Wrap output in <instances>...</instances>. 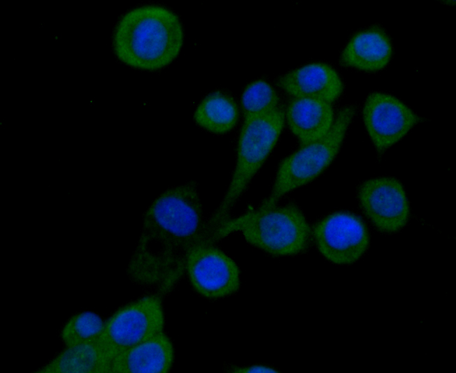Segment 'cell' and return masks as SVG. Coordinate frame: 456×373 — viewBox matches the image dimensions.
<instances>
[{
  "label": "cell",
  "mask_w": 456,
  "mask_h": 373,
  "mask_svg": "<svg viewBox=\"0 0 456 373\" xmlns=\"http://www.w3.org/2000/svg\"><path fill=\"white\" fill-rule=\"evenodd\" d=\"M238 119V109L234 98L219 91L205 96L194 113V119L199 126L218 134L233 129Z\"/></svg>",
  "instance_id": "obj_16"
},
{
  "label": "cell",
  "mask_w": 456,
  "mask_h": 373,
  "mask_svg": "<svg viewBox=\"0 0 456 373\" xmlns=\"http://www.w3.org/2000/svg\"><path fill=\"white\" fill-rule=\"evenodd\" d=\"M104 322L96 314L85 312L72 316L64 326L61 337L66 346H71L99 339Z\"/></svg>",
  "instance_id": "obj_18"
},
{
  "label": "cell",
  "mask_w": 456,
  "mask_h": 373,
  "mask_svg": "<svg viewBox=\"0 0 456 373\" xmlns=\"http://www.w3.org/2000/svg\"><path fill=\"white\" fill-rule=\"evenodd\" d=\"M244 119L268 113L279 105V96L265 80H257L248 84L241 96Z\"/></svg>",
  "instance_id": "obj_17"
},
{
  "label": "cell",
  "mask_w": 456,
  "mask_h": 373,
  "mask_svg": "<svg viewBox=\"0 0 456 373\" xmlns=\"http://www.w3.org/2000/svg\"><path fill=\"white\" fill-rule=\"evenodd\" d=\"M183 41V27L175 13L164 6L147 5L122 16L113 34V46L117 57L126 65L156 71L178 57Z\"/></svg>",
  "instance_id": "obj_2"
},
{
  "label": "cell",
  "mask_w": 456,
  "mask_h": 373,
  "mask_svg": "<svg viewBox=\"0 0 456 373\" xmlns=\"http://www.w3.org/2000/svg\"><path fill=\"white\" fill-rule=\"evenodd\" d=\"M185 270L194 290L208 298H220L236 292L240 272L236 263L213 243L200 242L188 252Z\"/></svg>",
  "instance_id": "obj_7"
},
{
  "label": "cell",
  "mask_w": 456,
  "mask_h": 373,
  "mask_svg": "<svg viewBox=\"0 0 456 373\" xmlns=\"http://www.w3.org/2000/svg\"><path fill=\"white\" fill-rule=\"evenodd\" d=\"M285 119L280 106L268 113L244 119L232 176L219 205L206 221L209 225L220 228L230 219L235 205L276 145Z\"/></svg>",
  "instance_id": "obj_3"
},
{
  "label": "cell",
  "mask_w": 456,
  "mask_h": 373,
  "mask_svg": "<svg viewBox=\"0 0 456 373\" xmlns=\"http://www.w3.org/2000/svg\"><path fill=\"white\" fill-rule=\"evenodd\" d=\"M366 131L378 154L394 145L422 119L396 97L370 94L363 108Z\"/></svg>",
  "instance_id": "obj_10"
},
{
  "label": "cell",
  "mask_w": 456,
  "mask_h": 373,
  "mask_svg": "<svg viewBox=\"0 0 456 373\" xmlns=\"http://www.w3.org/2000/svg\"><path fill=\"white\" fill-rule=\"evenodd\" d=\"M233 372L237 373H271L277 372L276 369L264 365H253L249 366L237 367L232 369Z\"/></svg>",
  "instance_id": "obj_19"
},
{
  "label": "cell",
  "mask_w": 456,
  "mask_h": 373,
  "mask_svg": "<svg viewBox=\"0 0 456 373\" xmlns=\"http://www.w3.org/2000/svg\"><path fill=\"white\" fill-rule=\"evenodd\" d=\"M164 326L161 300L148 295L117 309L104 323L98 342L113 360L126 350L163 332Z\"/></svg>",
  "instance_id": "obj_6"
},
{
  "label": "cell",
  "mask_w": 456,
  "mask_h": 373,
  "mask_svg": "<svg viewBox=\"0 0 456 373\" xmlns=\"http://www.w3.org/2000/svg\"><path fill=\"white\" fill-rule=\"evenodd\" d=\"M353 106L343 108L330 130L320 138L303 145L280 164L273 188L258 208L276 205L286 193L318 177L333 161L355 115Z\"/></svg>",
  "instance_id": "obj_5"
},
{
  "label": "cell",
  "mask_w": 456,
  "mask_h": 373,
  "mask_svg": "<svg viewBox=\"0 0 456 373\" xmlns=\"http://www.w3.org/2000/svg\"><path fill=\"white\" fill-rule=\"evenodd\" d=\"M174 360V349L166 335L161 332L115 356L113 373H167Z\"/></svg>",
  "instance_id": "obj_12"
},
{
  "label": "cell",
  "mask_w": 456,
  "mask_h": 373,
  "mask_svg": "<svg viewBox=\"0 0 456 373\" xmlns=\"http://www.w3.org/2000/svg\"><path fill=\"white\" fill-rule=\"evenodd\" d=\"M112 360L103 351L98 339L66 348L39 373H108Z\"/></svg>",
  "instance_id": "obj_15"
},
{
  "label": "cell",
  "mask_w": 456,
  "mask_h": 373,
  "mask_svg": "<svg viewBox=\"0 0 456 373\" xmlns=\"http://www.w3.org/2000/svg\"><path fill=\"white\" fill-rule=\"evenodd\" d=\"M204 224L194 182L166 189L144 215L141 233L127 266L129 277L139 285L169 291L185 272L188 252L203 241Z\"/></svg>",
  "instance_id": "obj_1"
},
{
  "label": "cell",
  "mask_w": 456,
  "mask_h": 373,
  "mask_svg": "<svg viewBox=\"0 0 456 373\" xmlns=\"http://www.w3.org/2000/svg\"><path fill=\"white\" fill-rule=\"evenodd\" d=\"M313 235L320 252L329 261L348 265L366 251L369 235L365 224L348 212L330 214L316 224Z\"/></svg>",
  "instance_id": "obj_8"
},
{
  "label": "cell",
  "mask_w": 456,
  "mask_h": 373,
  "mask_svg": "<svg viewBox=\"0 0 456 373\" xmlns=\"http://www.w3.org/2000/svg\"><path fill=\"white\" fill-rule=\"evenodd\" d=\"M285 117L301 145L318 140L332 128L334 111L330 103L315 98L294 97Z\"/></svg>",
  "instance_id": "obj_14"
},
{
  "label": "cell",
  "mask_w": 456,
  "mask_h": 373,
  "mask_svg": "<svg viewBox=\"0 0 456 373\" xmlns=\"http://www.w3.org/2000/svg\"><path fill=\"white\" fill-rule=\"evenodd\" d=\"M392 54L390 39L380 27H373L355 34L343 49L341 65L365 71L385 68Z\"/></svg>",
  "instance_id": "obj_13"
},
{
  "label": "cell",
  "mask_w": 456,
  "mask_h": 373,
  "mask_svg": "<svg viewBox=\"0 0 456 373\" xmlns=\"http://www.w3.org/2000/svg\"><path fill=\"white\" fill-rule=\"evenodd\" d=\"M241 232L246 241L274 256H291L308 249L311 238L309 225L300 209L293 204L257 208L229 219L219 230L218 240Z\"/></svg>",
  "instance_id": "obj_4"
},
{
  "label": "cell",
  "mask_w": 456,
  "mask_h": 373,
  "mask_svg": "<svg viewBox=\"0 0 456 373\" xmlns=\"http://www.w3.org/2000/svg\"><path fill=\"white\" fill-rule=\"evenodd\" d=\"M277 85L297 98H309L328 103L336 101L343 89L338 73L324 63H311L280 76Z\"/></svg>",
  "instance_id": "obj_11"
},
{
  "label": "cell",
  "mask_w": 456,
  "mask_h": 373,
  "mask_svg": "<svg viewBox=\"0 0 456 373\" xmlns=\"http://www.w3.org/2000/svg\"><path fill=\"white\" fill-rule=\"evenodd\" d=\"M357 196L362 211L380 232L393 233L406 225L410 207L398 180L380 177L366 180L359 186Z\"/></svg>",
  "instance_id": "obj_9"
}]
</instances>
